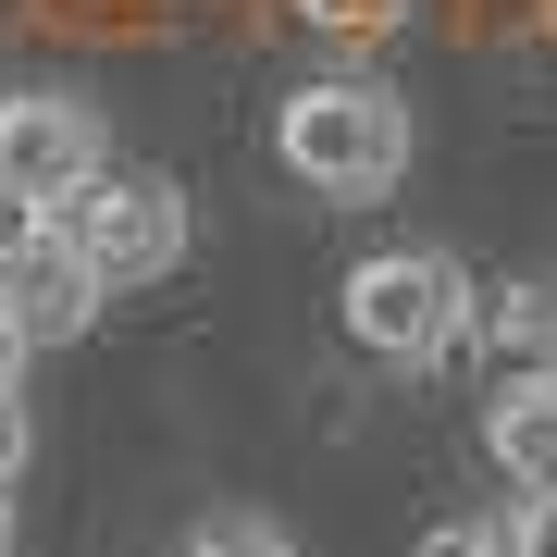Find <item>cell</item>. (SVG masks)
<instances>
[{
	"label": "cell",
	"mask_w": 557,
	"mask_h": 557,
	"mask_svg": "<svg viewBox=\"0 0 557 557\" xmlns=\"http://www.w3.org/2000/svg\"><path fill=\"white\" fill-rule=\"evenodd\" d=\"M25 446H38V421H25V397H13V384H0V483L25 471Z\"/></svg>",
	"instance_id": "cell-11"
},
{
	"label": "cell",
	"mask_w": 557,
	"mask_h": 557,
	"mask_svg": "<svg viewBox=\"0 0 557 557\" xmlns=\"http://www.w3.org/2000/svg\"><path fill=\"white\" fill-rule=\"evenodd\" d=\"M50 236L75 248L100 285H161L186 260V199L161 174H137V161H100V174H75L50 199Z\"/></svg>",
	"instance_id": "cell-2"
},
{
	"label": "cell",
	"mask_w": 557,
	"mask_h": 557,
	"mask_svg": "<svg viewBox=\"0 0 557 557\" xmlns=\"http://www.w3.org/2000/svg\"><path fill=\"white\" fill-rule=\"evenodd\" d=\"M298 13H310V25H335V38H384L409 0H298Z\"/></svg>",
	"instance_id": "cell-9"
},
{
	"label": "cell",
	"mask_w": 557,
	"mask_h": 557,
	"mask_svg": "<svg viewBox=\"0 0 557 557\" xmlns=\"http://www.w3.org/2000/svg\"><path fill=\"white\" fill-rule=\"evenodd\" d=\"M458 335H483L496 384H545L557 372V285H496V298H471Z\"/></svg>",
	"instance_id": "cell-6"
},
{
	"label": "cell",
	"mask_w": 557,
	"mask_h": 557,
	"mask_svg": "<svg viewBox=\"0 0 557 557\" xmlns=\"http://www.w3.org/2000/svg\"><path fill=\"white\" fill-rule=\"evenodd\" d=\"M421 557H508V533H434Z\"/></svg>",
	"instance_id": "cell-13"
},
{
	"label": "cell",
	"mask_w": 557,
	"mask_h": 557,
	"mask_svg": "<svg viewBox=\"0 0 557 557\" xmlns=\"http://www.w3.org/2000/svg\"><path fill=\"white\" fill-rule=\"evenodd\" d=\"M545 397H557V372H545Z\"/></svg>",
	"instance_id": "cell-16"
},
{
	"label": "cell",
	"mask_w": 557,
	"mask_h": 557,
	"mask_svg": "<svg viewBox=\"0 0 557 557\" xmlns=\"http://www.w3.org/2000/svg\"><path fill=\"white\" fill-rule=\"evenodd\" d=\"M273 149H285V174H298L310 199H384V186L409 174V100L372 87V75L298 87V100L273 112Z\"/></svg>",
	"instance_id": "cell-1"
},
{
	"label": "cell",
	"mask_w": 557,
	"mask_h": 557,
	"mask_svg": "<svg viewBox=\"0 0 557 557\" xmlns=\"http://www.w3.org/2000/svg\"><path fill=\"white\" fill-rule=\"evenodd\" d=\"M0 557H13V483H0Z\"/></svg>",
	"instance_id": "cell-15"
},
{
	"label": "cell",
	"mask_w": 557,
	"mask_h": 557,
	"mask_svg": "<svg viewBox=\"0 0 557 557\" xmlns=\"http://www.w3.org/2000/svg\"><path fill=\"white\" fill-rule=\"evenodd\" d=\"M545 25H557V13H545Z\"/></svg>",
	"instance_id": "cell-17"
},
{
	"label": "cell",
	"mask_w": 557,
	"mask_h": 557,
	"mask_svg": "<svg viewBox=\"0 0 557 557\" xmlns=\"http://www.w3.org/2000/svg\"><path fill=\"white\" fill-rule=\"evenodd\" d=\"M75 174H100V124H87V100H50V87H13L0 100V186L13 199H62Z\"/></svg>",
	"instance_id": "cell-4"
},
{
	"label": "cell",
	"mask_w": 557,
	"mask_h": 557,
	"mask_svg": "<svg viewBox=\"0 0 557 557\" xmlns=\"http://www.w3.org/2000/svg\"><path fill=\"white\" fill-rule=\"evenodd\" d=\"M100 298H112V285L87 273L62 236H38V248L0 260V322H13V347H75L87 322H100Z\"/></svg>",
	"instance_id": "cell-5"
},
{
	"label": "cell",
	"mask_w": 557,
	"mask_h": 557,
	"mask_svg": "<svg viewBox=\"0 0 557 557\" xmlns=\"http://www.w3.org/2000/svg\"><path fill=\"white\" fill-rule=\"evenodd\" d=\"M50 236V211L38 199H13V186H0V260H13V248H38Z\"/></svg>",
	"instance_id": "cell-12"
},
{
	"label": "cell",
	"mask_w": 557,
	"mask_h": 557,
	"mask_svg": "<svg viewBox=\"0 0 557 557\" xmlns=\"http://www.w3.org/2000/svg\"><path fill=\"white\" fill-rule=\"evenodd\" d=\"M13 372H25V347H13V322H0V384H13Z\"/></svg>",
	"instance_id": "cell-14"
},
{
	"label": "cell",
	"mask_w": 557,
	"mask_h": 557,
	"mask_svg": "<svg viewBox=\"0 0 557 557\" xmlns=\"http://www.w3.org/2000/svg\"><path fill=\"white\" fill-rule=\"evenodd\" d=\"M174 557H298V545H285L273 520H248V508H236V520H211V533H186Z\"/></svg>",
	"instance_id": "cell-8"
},
{
	"label": "cell",
	"mask_w": 557,
	"mask_h": 557,
	"mask_svg": "<svg viewBox=\"0 0 557 557\" xmlns=\"http://www.w3.org/2000/svg\"><path fill=\"white\" fill-rule=\"evenodd\" d=\"M458 322H471V273H458L446 248H372L347 273V335L372 347V359H446L458 347Z\"/></svg>",
	"instance_id": "cell-3"
},
{
	"label": "cell",
	"mask_w": 557,
	"mask_h": 557,
	"mask_svg": "<svg viewBox=\"0 0 557 557\" xmlns=\"http://www.w3.org/2000/svg\"><path fill=\"white\" fill-rule=\"evenodd\" d=\"M496 533H508V557H557V496H520Z\"/></svg>",
	"instance_id": "cell-10"
},
{
	"label": "cell",
	"mask_w": 557,
	"mask_h": 557,
	"mask_svg": "<svg viewBox=\"0 0 557 557\" xmlns=\"http://www.w3.org/2000/svg\"><path fill=\"white\" fill-rule=\"evenodd\" d=\"M483 458L508 471V496H557V397H545V384H496Z\"/></svg>",
	"instance_id": "cell-7"
}]
</instances>
